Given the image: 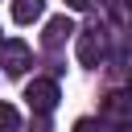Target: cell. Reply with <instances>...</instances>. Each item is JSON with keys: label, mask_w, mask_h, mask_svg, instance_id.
Wrapping results in <instances>:
<instances>
[{"label": "cell", "mask_w": 132, "mask_h": 132, "mask_svg": "<svg viewBox=\"0 0 132 132\" xmlns=\"http://www.w3.org/2000/svg\"><path fill=\"white\" fill-rule=\"evenodd\" d=\"M74 50H78V62L95 70V66L103 62V50H107V45H103V25H99V21L87 25V29L78 33V45H74Z\"/></svg>", "instance_id": "obj_1"}, {"label": "cell", "mask_w": 132, "mask_h": 132, "mask_svg": "<svg viewBox=\"0 0 132 132\" xmlns=\"http://www.w3.org/2000/svg\"><path fill=\"white\" fill-rule=\"evenodd\" d=\"M25 99H29V107H33L37 116H50V111L58 107V82H54V78H33V82L25 87Z\"/></svg>", "instance_id": "obj_2"}, {"label": "cell", "mask_w": 132, "mask_h": 132, "mask_svg": "<svg viewBox=\"0 0 132 132\" xmlns=\"http://www.w3.org/2000/svg\"><path fill=\"white\" fill-rule=\"evenodd\" d=\"M0 66H4V74H25L29 70V45L25 41H0Z\"/></svg>", "instance_id": "obj_3"}, {"label": "cell", "mask_w": 132, "mask_h": 132, "mask_svg": "<svg viewBox=\"0 0 132 132\" xmlns=\"http://www.w3.org/2000/svg\"><path fill=\"white\" fill-rule=\"evenodd\" d=\"M103 116H107L111 124H128V120H132V99H128V91L103 95Z\"/></svg>", "instance_id": "obj_4"}, {"label": "cell", "mask_w": 132, "mask_h": 132, "mask_svg": "<svg viewBox=\"0 0 132 132\" xmlns=\"http://www.w3.org/2000/svg\"><path fill=\"white\" fill-rule=\"evenodd\" d=\"M70 33H74L70 16H54V21L45 25V33H41V45H45V50H58V45H62V41H66Z\"/></svg>", "instance_id": "obj_5"}, {"label": "cell", "mask_w": 132, "mask_h": 132, "mask_svg": "<svg viewBox=\"0 0 132 132\" xmlns=\"http://www.w3.org/2000/svg\"><path fill=\"white\" fill-rule=\"evenodd\" d=\"M41 12H45V0H12V21H16V25L41 21Z\"/></svg>", "instance_id": "obj_6"}, {"label": "cell", "mask_w": 132, "mask_h": 132, "mask_svg": "<svg viewBox=\"0 0 132 132\" xmlns=\"http://www.w3.org/2000/svg\"><path fill=\"white\" fill-rule=\"evenodd\" d=\"M16 128H21V116H16V107L0 99V132H16Z\"/></svg>", "instance_id": "obj_7"}, {"label": "cell", "mask_w": 132, "mask_h": 132, "mask_svg": "<svg viewBox=\"0 0 132 132\" xmlns=\"http://www.w3.org/2000/svg\"><path fill=\"white\" fill-rule=\"evenodd\" d=\"M74 132H107V128H103L99 120H78V124H74Z\"/></svg>", "instance_id": "obj_8"}, {"label": "cell", "mask_w": 132, "mask_h": 132, "mask_svg": "<svg viewBox=\"0 0 132 132\" xmlns=\"http://www.w3.org/2000/svg\"><path fill=\"white\" fill-rule=\"evenodd\" d=\"M66 8H70V12H87V8H91V0H66Z\"/></svg>", "instance_id": "obj_9"}, {"label": "cell", "mask_w": 132, "mask_h": 132, "mask_svg": "<svg viewBox=\"0 0 132 132\" xmlns=\"http://www.w3.org/2000/svg\"><path fill=\"white\" fill-rule=\"evenodd\" d=\"M111 132H132V120H128V124H116Z\"/></svg>", "instance_id": "obj_10"}, {"label": "cell", "mask_w": 132, "mask_h": 132, "mask_svg": "<svg viewBox=\"0 0 132 132\" xmlns=\"http://www.w3.org/2000/svg\"><path fill=\"white\" fill-rule=\"evenodd\" d=\"M128 99H132V78H128Z\"/></svg>", "instance_id": "obj_11"}, {"label": "cell", "mask_w": 132, "mask_h": 132, "mask_svg": "<svg viewBox=\"0 0 132 132\" xmlns=\"http://www.w3.org/2000/svg\"><path fill=\"white\" fill-rule=\"evenodd\" d=\"M128 8H132V0H128Z\"/></svg>", "instance_id": "obj_12"}, {"label": "cell", "mask_w": 132, "mask_h": 132, "mask_svg": "<svg viewBox=\"0 0 132 132\" xmlns=\"http://www.w3.org/2000/svg\"><path fill=\"white\" fill-rule=\"evenodd\" d=\"M0 41H4V37H0Z\"/></svg>", "instance_id": "obj_13"}]
</instances>
